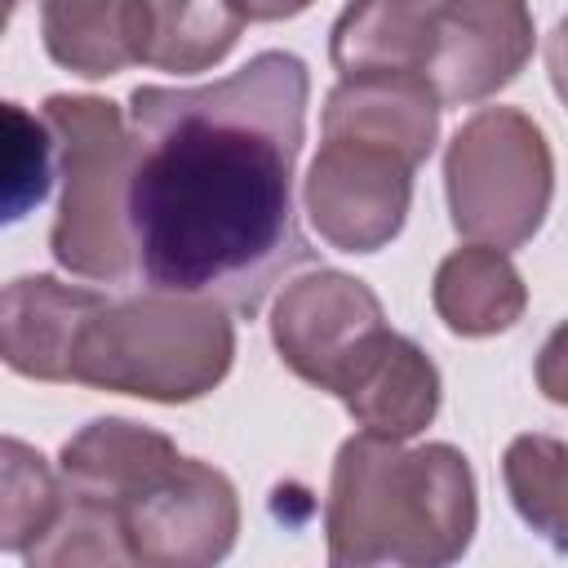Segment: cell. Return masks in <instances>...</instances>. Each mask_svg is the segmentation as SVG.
I'll return each instance as SVG.
<instances>
[{
  "instance_id": "cell-1",
  "label": "cell",
  "mask_w": 568,
  "mask_h": 568,
  "mask_svg": "<svg viewBox=\"0 0 568 568\" xmlns=\"http://www.w3.org/2000/svg\"><path fill=\"white\" fill-rule=\"evenodd\" d=\"M306 98V62L284 49L213 84L129 93V231L146 288L253 320L275 280L315 262L293 213Z\"/></svg>"
},
{
  "instance_id": "cell-2",
  "label": "cell",
  "mask_w": 568,
  "mask_h": 568,
  "mask_svg": "<svg viewBox=\"0 0 568 568\" xmlns=\"http://www.w3.org/2000/svg\"><path fill=\"white\" fill-rule=\"evenodd\" d=\"M475 519V475L453 444L404 448L359 430L337 448L324 501L328 564L439 568L466 555Z\"/></svg>"
},
{
  "instance_id": "cell-3",
  "label": "cell",
  "mask_w": 568,
  "mask_h": 568,
  "mask_svg": "<svg viewBox=\"0 0 568 568\" xmlns=\"http://www.w3.org/2000/svg\"><path fill=\"white\" fill-rule=\"evenodd\" d=\"M235 359V328L213 297L160 293L102 302L80 328L71 382L138 395L155 404H191L209 395Z\"/></svg>"
},
{
  "instance_id": "cell-4",
  "label": "cell",
  "mask_w": 568,
  "mask_h": 568,
  "mask_svg": "<svg viewBox=\"0 0 568 568\" xmlns=\"http://www.w3.org/2000/svg\"><path fill=\"white\" fill-rule=\"evenodd\" d=\"M44 120L58 138L62 204L49 231V248L62 271L98 284H120L138 271L129 231V173L133 129L124 111L89 93H53Z\"/></svg>"
},
{
  "instance_id": "cell-5",
  "label": "cell",
  "mask_w": 568,
  "mask_h": 568,
  "mask_svg": "<svg viewBox=\"0 0 568 568\" xmlns=\"http://www.w3.org/2000/svg\"><path fill=\"white\" fill-rule=\"evenodd\" d=\"M444 182L453 226L470 244L519 248L541 231L550 209V142L532 115L515 106H484L453 133Z\"/></svg>"
},
{
  "instance_id": "cell-6",
  "label": "cell",
  "mask_w": 568,
  "mask_h": 568,
  "mask_svg": "<svg viewBox=\"0 0 568 568\" xmlns=\"http://www.w3.org/2000/svg\"><path fill=\"white\" fill-rule=\"evenodd\" d=\"M120 532L129 559L146 568L217 564L240 532L235 484L217 466L178 453L124 501Z\"/></svg>"
},
{
  "instance_id": "cell-7",
  "label": "cell",
  "mask_w": 568,
  "mask_h": 568,
  "mask_svg": "<svg viewBox=\"0 0 568 568\" xmlns=\"http://www.w3.org/2000/svg\"><path fill=\"white\" fill-rule=\"evenodd\" d=\"M386 333L390 328L377 293L364 280L324 266L293 280L271 311V342L280 359L328 395H342Z\"/></svg>"
},
{
  "instance_id": "cell-8",
  "label": "cell",
  "mask_w": 568,
  "mask_h": 568,
  "mask_svg": "<svg viewBox=\"0 0 568 568\" xmlns=\"http://www.w3.org/2000/svg\"><path fill=\"white\" fill-rule=\"evenodd\" d=\"M413 169L399 151L364 138H324L311 160L302 200L320 240L337 253L386 248L413 204Z\"/></svg>"
},
{
  "instance_id": "cell-9",
  "label": "cell",
  "mask_w": 568,
  "mask_h": 568,
  "mask_svg": "<svg viewBox=\"0 0 568 568\" xmlns=\"http://www.w3.org/2000/svg\"><path fill=\"white\" fill-rule=\"evenodd\" d=\"M532 58V13L524 0H439L422 75L448 106H470L506 89Z\"/></svg>"
},
{
  "instance_id": "cell-10",
  "label": "cell",
  "mask_w": 568,
  "mask_h": 568,
  "mask_svg": "<svg viewBox=\"0 0 568 568\" xmlns=\"http://www.w3.org/2000/svg\"><path fill=\"white\" fill-rule=\"evenodd\" d=\"M439 93L417 71H355L324 98V138H364L422 164L439 133Z\"/></svg>"
},
{
  "instance_id": "cell-11",
  "label": "cell",
  "mask_w": 568,
  "mask_h": 568,
  "mask_svg": "<svg viewBox=\"0 0 568 568\" xmlns=\"http://www.w3.org/2000/svg\"><path fill=\"white\" fill-rule=\"evenodd\" d=\"M178 457V444L129 417H98L62 444V497L120 528L124 501ZM124 537V532H120Z\"/></svg>"
},
{
  "instance_id": "cell-12",
  "label": "cell",
  "mask_w": 568,
  "mask_h": 568,
  "mask_svg": "<svg viewBox=\"0 0 568 568\" xmlns=\"http://www.w3.org/2000/svg\"><path fill=\"white\" fill-rule=\"evenodd\" d=\"M106 297L53 275H18L0 302V355L36 382H71L80 328Z\"/></svg>"
},
{
  "instance_id": "cell-13",
  "label": "cell",
  "mask_w": 568,
  "mask_h": 568,
  "mask_svg": "<svg viewBox=\"0 0 568 568\" xmlns=\"http://www.w3.org/2000/svg\"><path fill=\"white\" fill-rule=\"evenodd\" d=\"M337 399L364 430L386 439H413L439 413V368L417 342L386 333Z\"/></svg>"
},
{
  "instance_id": "cell-14",
  "label": "cell",
  "mask_w": 568,
  "mask_h": 568,
  "mask_svg": "<svg viewBox=\"0 0 568 568\" xmlns=\"http://www.w3.org/2000/svg\"><path fill=\"white\" fill-rule=\"evenodd\" d=\"M40 36L58 67L102 80L146 62L151 0H44Z\"/></svg>"
},
{
  "instance_id": "cell-15",
  "label": "cell",
  "mask_w": 568,
  "mask_h": 568,
  "mask_svg": "<svg viewBox=\"0 0 568 568\" xmlns=\"http://www.w3.org/2000/svg\"><path fill=\"white\" fill-rule=\"evenodd\" d=\"M430 302H435V315L453 333L493 337V333H506L524 315L528 288H524L515 262L506 257V248L466 244L439 262Z\"/></svg>"
},
{
  "instance_id": "cell-16",
  "label": "cell",
  "mask_w": 568,
  "mask_h": 568,
  "mask_svg": "<svg viewBox=\"0 0 568 568\" xmlns=\"http://www.w3.org/2000/svg\"><path fill=\"white\" fill-rule=\"evenodd\" d=\"M439 0H351L328 36V58L342 75L417 71L426 67Z\"/></svg>"
},
{
  "instance_id": "cell-17",
  "label": "cell",
  "mask_w": 568,
  "mask_h": 568,
  "mask_svg": "<svg viewBox=\"0 0 568 568\" xmlns=\"http://www.w3.org/2000/svg\"><path fill=\"white\" fill-rule=\"evenodd\" d=\"M244 22L235 0H151L146 62L173 75L209 71L235 49Z\"/></svg>"
},
{
  "instance_id": "cell-18",
  "label": "cell",
  "mask_w": 568,
  "mask_h": 568,
  "mask_svg": "<svg viewBox=\"0 0 568 568\" xmlns=\"http://www.w3.org/2000/svg\"><path fill=\"white\" fill-rule=\"evenodd\" d=\"M501 479L519 519L555 550H568V444L555 435H515Z\"/></svg>"
},
{
  "instance_id": "cell-19",
  "label": "cell",
  "mask_w": 568,
  "mask_h": 568,
  "mask_svg": "<svg viewBox=\"0 0 568 568\" xmlns=\"http://www.w3.org/2000/svg\"><path fill=\"white\" fill-rule=\"evenodd\" d=\"M0 457V550L27 555L62 515V475H53L49 462L22 439H4Z\"/></svg>"
},
{
  "instance_id": "cell-20",
  "label": "cell",
  "mask_w": 568,
  "mask_h": 568,
  "mask_svg": "<svg viewBox=\"0 0 568 568\" xmlns=\"http://www.w3.org/2000/svg\"><path fill=\"white\" fill-rule=\"evenodd\" d=\"M58 169V138L49 120L27 115L18 102H4V217L18 222L31 204L49 195Z\"/></svg>"
},
{
  "instance_id": "cell-21",
  "label": "cell",
  "mask_w": 568,
  "mask_h": 568,
  "mask_svg": "<svg viewBox=\"0 0 568 568\" xmlns=\"http://www.w3.org/2000/svg\"><path fill=\"white\" fill-rule=\"evenodd\" d=\"M537 390L555 404H568V320L537 351Z\"/></svg>"
},
{
  "instance_id": "cell-22",
  "label": "cell",
  "mask_w": 568,
  "mask_h": 568,
  "mask_svg": "<svg viewBox=\"0 0 568 568\" xmlns=\"http://www.w3.org/2000/svg\"><path fill=\"white\" fill-rule=\"evenodd\" d=\"M546 71H550V84H555L559 102L568 106V18H559L555 31L546 36Z\"/></svg>"
},
{
  "instance_id": "cell-23",
  "label": "cell",
  "mask_w": 568,
  "mask_h": 568,
  "mask_svg": "<svg viewBox=\"0 0 568 568\" xmlns=\"http://www.w3.org/2000/svg\"><path fill=\"white\" fill-rule=\"evenodd\" d=\"M235 9L248 22H280V18H297L302 9H311V0H235Z\"/></svg>"
},
{
  "instance_id": "cell-24",
  "label": "cell",
  "mask_w": 568,
  "mask_h": 568,
  "mask_svg": "<svg viewBox=\"0 0 568 568\" xmlns=\"http://www.w3.org/2000/svg\"><path fill=\"white\" fill-rule=\"evenodd\" d=\"M22 4H27V0H4V13H9V22L18 18V9H22Z\"/></svg>"
}]
</instances>
